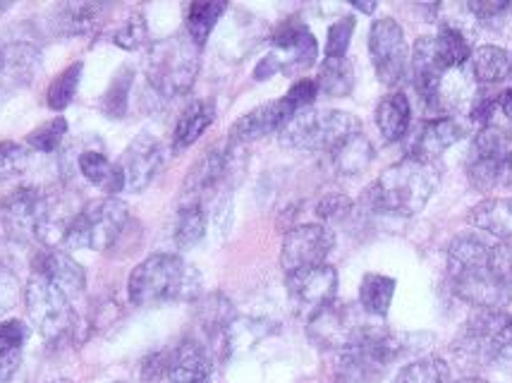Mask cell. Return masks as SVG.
<instances>
[{"mask_svg":"<svg viewBox=\"0 0 512 383\" xmlns=\"http://www.w3.org/2000/svg\"><path fill=\"white\" fill-rule=\"evenodd\" d=\"M472 226L479 233H486L498 240H510L512 237V197H496V199H484L477 204L469 214Z\"/></svg>","mask_w":512,"mask_h":383,"instance_id":"cell-23","label":"cell"},{"mask_svg":"<svg viewBox=\"0 0 512 383\" xmlns=\"http://www.w3.org/2000/svg\"><path fill=\"white\" fill-rule=\"evenodd\" d=\"M369 53L374 63L376 77L386 87H395L407 77L410 70V48H407L405 32L393 17H381L369 29Z\"/></svg>","mask_w":512,"mask_h":383,"instance_id":"cell-12","label":"cell"},{"mask_svg":"<svg viewBox=\"0 0 512 383\" xmlns=\"http://www.w3.org/2000/svg\"><path fill=\"white\" fill-rule=\"evenodd\" d=\"M376 125L386 142H398L410 132L412 125V106L402 91L388 94L381 99L379 108H376Z\"/></svg>","mask_w":512,"mask_h":383,"instance_id":"cell-26","label":"cell"},{"mask_svg":"<svg viewBox=\"0 0 512 383\" xmlns=\"http://www.w3.org/2000/svg\"><path fill=\"white\" fill-rule=\"evenodd\" d=\"M316 96H319V84H316V79H300V82L292 84L283 99L290 103L292 111L300 113V111H307V108H312Z\"/></svg>","mask_w":512,"mask_h":383,"instance_id":"cell-46","label":"cell"},{"mask_svg":"<svg viewBox=\"0 0 512 383\" xmlns=\"http://www.w3.org/2000/svg\"><path fill=\"white\" fill-rule=\"evenodd\" d=\"M431 51H434L436 63L446 72L465 68L472 58V46H469L467 36L453 24H446L441 32L431 36Z\"/></svg>","mask_w":512,"mask_h":383,"instance_id":"cell-27","label":"cell"},{"mask_svg":"<svg viewBox=\"0 0 512 383\" xmlns=\"http://www.w3.org/2000/svg\"><path fill=\"white\" fill-rule=\"evenodd\" d=\"M438 185H441V168L436 166V161L407 156L383 170L381 178L367 187L362 202L376 214L417 216L434 197Z\"/></svg>","mask_w":512,"mask_h":383,"instance_id":"cell-1","label":"cell"},{"mask_svg":"<svg viewBox=\"0 0 512 383\" xmlns=\"http://www.w3.org/2000/svg\"><path fill=\"white\" fill-rule=\"evenodd\" d=\"M331 161L340 175H362L374 161V147L362 132H357L331 151Z\"/></svg>","mask_w":512,"mask_h":383,"instance_id":"cell-30","label":"cell"},{"mask_svg":"<svg viewBox=\"0 0 512 383\" xmlns=\"http://www.w3.org/2000/svg\"><path fill=\"white\" fill-rule=\"evenodd\" d=\"M79 173L87 178L91 185L101 187L108 197H115L118 192L125 190V173L120 168V163L108 161L106 154L101 151H82L77 158Z\"/></svg>","mask_w":512,"mask_h":383,"instance_id":"cell-25","label":"cell"},{"mask_svg":"<svg viewBox=\"0 0 512 383\" xmlns=\"http://www.w3.org/2000/svg\"><path fill=\"white\" fill-rule=\"evenodd\" d=\"M455 383H489L486 379H479V376H467V379H460Z\"/></svg>","mask_w":512,"mask_h":383,"instance_id":"cell-55","label":"cell"},{"mask_svg":"<svg viewBox=\"0 0 512 383\" xmlns=\"http://www.w3.org/2000/svg\"><path fill=\"white\" fill-rule=\"evenodd\" d=\"M17 293H20V285H17L15 276L10 271L0 269V314H5L8 309L15 307Z\"/></svg>","mask_w":512,"mask_h":383,"instance_id":"cell-50","label":"cell"},{"mask_svg":"<svg viewBox=\"0 0 512 383\" xmlns=\"http://www.w3.org/2000/svg\"><path fill=\"white\" fill-rule=\"evenodd\" d=\"M113 44L125 48V51H139L149 44V29H146V22L142 15L127 17V22L118 32L113 34Z\"/></svg>","mask_w":512,"mask_h":383,"instance_id":"cell-43","label":"cell"},{"mask_svg":"<svg viewBox=\"0 0 512 383\" xmlns=\"http://www.w3.org/2000/svg\"><path fill=\"white\" fill-rule=\"evenodd\" d=\"M82 70L84 63H72L60 72V75L53 79L51 87L46 91V103L51 111H65L72 101H75L77 89H79V79H82Z\"/></svg>","mask_w":512,"mask_h":383,"instance_id":"cell-38","label":"cell"},{"mask_svg":"<svg viewBox=\"0 0 512 383\" xmlns=\"http://www.w3.org/2000/svg\"><path fill=\"white\" fill-rule=\"evenodd\" d=\"M359 120L347 111L331 108H307L295 113L290 123L278 132L280 144L295 151H331L347 137L357 135Z\"/></svg>","mask_w":512,"mask_h":383,"instance_id":"cell-6","label":"cell"},{"mask_svg":"<svg viewBox=\"0 0 512 383\" xmlns=\"http://www.w3.org/2000/svg\"><path fill=\"white\" fill-rule=\"evenodd\" d=\"M197 319H199L201 331L206 333V338L218 340V343H221L218 348H223L225 331H228L230 324L235 321L233 305H230L228 297H223L221 293H213L209 297H204V300L199 302Z\"/></svg>","mask_w":512,"mask_h":383,"instance_id":"cell-29","label":"cell"},{"mask_svg":"<svg viewBox=\"0 0 512 383\" xmlns=\"http://www.w3.org/2000/svg\"><path fill=\"white\" fill-rule=\"evenodd\" d=\"M132 84H134V68H130V65L118 68V72L113 75L111 84H108V89L103 91V96L99 101L101 113L106 115V118H111V120L125 118L127 108H130Z\"/></svg>","mask_w":512,"mask_h":383,"instance_id":"cell-33","label":"cell"},{"mask_svg":"<svg viewBox=\"0 0 512 383\" xmlns=\"http://www.w3.org/2000/svg\"><path fill=\"white\" fill-rule=\"evenodd\" d=\"M51 383H70V381H51Z\"/></svg>","mask_w":512,"mask_h":383,"instance_id":"cell-56","label":"cell"},{"mask_svg":"<svg viewBox=\"0 0 512 383\" xmlns=\"http://www.w3.org/2000/svg\"><path fill=\"white\" fill-rule=\"evenodd\" d=\"M199 51L201 48L187 34L170 36L151 48L146 79L156 99H178L192 89L199 72Z\"/></svg>","mask_w":512,"mask_h":383,"instance_id":"cell-3","label":"cell"},{"mask_svg":"<svg viewBox=\"0 0 512 383\" xmlns=\"http://www.w3.org/2000/svg\"><path fill=\"white\" fill-rule=\"evenodd\" d=\"M225 10H228V3H192L187 8V36L199 48L204 46Z\"/></svg>","mask_w":512,"mask_h":383,"instance_id":"cell-36","label":"cell"},{"mask_svg":"<svg viewBox=\"0 0 512 383\" xmlns=\"http://www.w3.org/2000/svg\"><path fill=\"white\" fill-rule=\"evenodd\" d=\"M465 135L460 123L446 115H438V118L426 120V123L414 132L410 139V147H407V156L410 158H424V161H436L443 151L453 147Z\"/></svg>","mask_w":512,"mask_h":383,"instance_id":"cell-20","label":"cell"},{"mask_svg":"<svg viewBox=\"0 0 512 383\" xmlns=\"http://www.w3.org/2000/svg\"><path fill=\"white\" fill-rule=\"evenodd\" d=\"M273 53H268L266 58H261V63L256 65L254 79L264 82L271 79L278 72H300L312 68L319 56V46H316L314 34L309 32V27L300 17H288L271 36Z\"/></svg>","mask_w":512,"mask_h":383,"instance_id":"cell-9","label":"cell"},{"mask_svg":"<svg viewBox=\"0 0 512 383\" xmlns=\"http://www.w3.org/2000/svg\"><path fill=\"white\" fill-rule=\"evenodd\" d=\"M34 273H41L53 285H58L67 300L77 297L87 285L84 269L63 249H41L34 259Z\"/></svg>","mask_w":512,"mask_h":383,"instance_id":"cell-21","label":"cell"},{"mask_svg":"<svg viewBox=\"0 0 512 383\" xmlns=\"http://www.w3.org/2000/svg\"><path fill=\"white\" fill-rule=\"evenodd\" d=\"M457 350L486 367L512 372V316L496 309H477L462 328Z\"/></svg>","mask_w":512,"mask_h":383,"instance_id":"cell-7","label":"cell"},{"mask_svg":"<svg viewBox=\"0 0 512 383\" xmlns=\"http://www.w3.org/2000/svg\"><path fill=\"white\" fill-rule=\"evenodd\" d=\"M469 70L481 84H498L512 77V56L505 48L479 46L469 58Z\"/></svg>","mask_w":512,"mask_h":383,"instance_id":"cell-28","label":"cell"},{"mask_svg":"<svg viewBox=\"0 0 512 383\" xmlns=\"http://www.w3.org/2000/svg\"><path fill=\"white\" fill-rule=\"evenodd\" d=\"M374 326L376 319L364 312V309L333 302V305L321 309L319 314L309 319V336L321 348H333L340 352L350 348L352 343H357L362 336H367Z\"/></svg>","mask_w":512,"mask_h":383,"instance_id":"cell-11","label":"cell"},{"mask_svg":"<svg viewBox=\"0 0 512 383\" xmlns=\"http://www.w3.org/2000/svg\"><path fill=\"white\" fill-rule=\"evenodd\" d=\"M24 305H27V314L36 331L46 340H60L75 324V314H72L67 295L41 273H32V278L27 281Z\"/></svg>","mask_w":512,"mask_h":383,"instance_id":"cell-10","label":"cell"},{"mask_svg":"<svg viewBox=\"0 0 512 383\" xmlns=\"http://www.w3.org/2000/svg\"><path fill=\"white\" fill-rule=\"evenodd\" d=\"M115 383H125V381H115Z\"/></svg>","mask_w":512,"mask_h":383,"instance_id":"cell-57","label":"cell"},{"mask_svg":"<svg viewBox=\"0 0 512 383\" xmlns=\"http://www.w3.org/2000/svg\"><path fill=\"white\" fill-rule=\"evenodd\" d=\"M67 135V120L65 118H53L48 123L39 125L27 135V144L39 154H53L63 147V139Z\"/></svg>","mask_w":512,"mask_h":383,"instance_id":"cell-40","label":"cell"},{"mask_svg":"<svg viewBox=\"0 0 512 383\" xmlns=\"http://www.w3.org/2000/svg\"><path fill=\"white\" fill-rule=\"evenodd\" d=\"M486 269L491 271V276L503 285L512 288V242L503 240L491 245L489 259H486Z\"/></svg>","mask_w":512,"mask_h":383,"instance_id":"cell-44","label":"cell"},{"mask_svg":"<svg viewBox=\"0 0 512 383\" xmlns=\"http://www.w3.org/2000/svg\"><path fill=\"white\" fill-rule=\"evenodd\" d=\"M491 245L479 233L457 235L448 247V273L486 266Z\"/></svg>","mask_w":512,"mask_h":383,"instance_id":"cell-31","label":"cell"},{"mask_svg":"<svg viewBox=\"0 0 512 383\" xmlns=\"http://www.w3.org/2000/svg\"><path fill=\"white\" fill-rule=\"evenodd\" d=\"M24 338H27V326L22 321H0V352L22 350Z\"/></svg>","mask_w":512,"mask_h":383,"instance_id":"cell-48","label":"cell"},{"mask_svg":"<svg viewBox=\"0 0 512 383\" xmlns=\"http://www.w3.org/2000/svg\"><path fill=\"white\" fill-rule=\"evenodd\" d=\"M467 8L486 27H501L512 5L508 0H472Z\"/></svg>","mask_w":512,"mask_h":383,"instance_id":"cell-45","label":"cell"},{"mask_svg":"<svg viewBox=\"0 0 512 383\" xmlns=\"http://www.w3.org/2000/svg\"><path fill=\"white\" fill-rule=\"evenodd\" d=\"M39 72V48L27 44V41H12V44L0 46V96H10L29 87Z\"/></svg>","mask_w":512,"mask_h":383,"instance_id":"cell-18","label":"cell"},{"mask_svg":"<svg viewBox=\"0 0 512 383\" xmlns=\"http://www.w3.org/2000/svg\"><path fill=\"white\" fill-rule=\"evenodd\" d=\"M402 350H405L402 338L376 324L367 336L340 350L335 376L340 383H374L388 372Z\"/></svg>","mask_w":512,"mask_h":383,"instance_id":"cell-8","label":"cell"},{"mask_svg":"<svg viewBox=\"0 0 512 383\" xmlns=\"http://www.w3.org/2000/svg\"><path fill=\"white\" fill-rule=\"evenodd\" d=\"M498 111V99L496 96H479L477 101H474L472 111H469V118H472V123H477L479 127H489L493 125V115Z\"/></svg>","mask_w":512,"mask_h":383,"instance_id":"cell-49","label":"cell"},{"mask_svg":"<svg viewBox=\"0 0 512 383\" xmlns=\"http://www.w3.org/2000/svg\"><path fill=\"white\" fill-rule=\"evenodd\" d=\"M450 285H453V293L460 297L462 302H467V305L477 309H496V312H505V307H508L512 300V288L503 285L501 281H496L486 266L450 273Z\"/></svg>","mask_w":512,"mask_h":383,"instance_id":"cell-15","label":"cell"},{"mask_svg":"<svg viewBox=\"0 0 512 383\" xmlns=\"http://www.w3.org/2000/svg\"><path fill=\"white\" fill-rule=\"evenodd\" d=\"M0 223L12 240H51V233L58 228L60 242H63L70 221H58L51 197L44 190L17 187L0 199Z\"/></svg>","mask_w":512,"mask_h":383,"instance_id":"cell-4","label":"cell"},{"mask_svg":"<svg viewBox=\"0 0 512 383\" xmlns=\"http://www.w3.org/2000/svg\"><path fill=\"white\" fill-rule=\"evenodd\" d=\"M335 293H338V271L331 264H321L288 276V295L292 307L307 319L333 305Z\"/></svg>","mask_w":512,"mask_h":383,"instance_id":"cell-14","label":"cell"},{"mask_svg":"<svg viewBox=\"0 0 512 383\" xmlns=\"http://www.w3.org/2000/svg\"><path fill=\"white\" fill-rule=\"evenodd\" d=\"M213 120H216V106L209 99L192 101L190 106L182 111L173 132V151L190 149L197 139L209 130Z\"/></svg>","mask_w":512,"mask_h":383,"instance_id":"cell-24","label":"cell"},{"mask_svg":"<svg viewBox=\"0 0 512 383\" xmlns=\"http://www.w3.org/2000/svg\"><path fill=\"white\" fill-rule=\"evenodd\" d=\"M498 99V108L505 113V118H512V89L503 91V94L496 96Z\"/></svg>","mask_w":512,"mask_h":383,"instance_id":"cell-52","label":"cell"},{"mask_svg":"<svg viewBox=\"0 0 512 383\" xmlns=\"http://www.w3.org/2000/svg\"><path fill=\"white\" fill-rule=\"evenodd\" d=\"M350 211H352V199L345 197V194H326V197L316 204V216L326 223L343 221V218L350 216Z\"/></svg>","mask_w":512,"mask_h":383,"instance_id":"cell-47","label":"cell"},{"mask_svg":"<svg viewBox=\"0 0 512 383\" xmlns=\"http://www.w3.org/2000/svg\"><path fill=\"white\" fill-rule=\"evenodd\" d=\"M166 163V147L151 132H142L130 147L125 149L120 168L125 173V187L132 192H144Z\"/></svg>","mask_w":512,"mask_h":383,"instance_id":"cell-16","label":"cell"},{"mask_svg":"<svg viewBox=\"0 0 512 383\" xmlns=\"http://www.w3.org/2000/svg\"><path fill=\"white\" fill-rule=\"evenodd\" d=\"M206 235V211L201 202H182L175 221V245L190 249L199 245Z\"/></svg>","mask_w":512,"mask_h":383,"instance_id":"cell-34","label":"cell"},{"mask_svg":"<svg viewBox=\"0 0 512 383\" xmlns=\"http://www.w3.org/2000/svg\"><path fill=\"white\" fill-rule=\"evenodd\" d=\"M316 84H319V91H323L326 96H333V99L347 96L352 91V87H355V70H352V63L347 58H338V60L323 58Z\"/></svg>","mask_w":512,"mask_h":383,"instance_id":"cell-35","label":"cell"},{"mask_svg":"<svg viewBox=\"0 0 512 383\" xmlns=\"http://www.w3.org/2000/svg\"><path fill=\"white\" fill-rule=\"evenodd\" d=\"M29 168V151L20 142H0V185L24 175Z\"/></svg>","mask_w":512,"mask_h":383,"instance_id":"cell-41","label":"cell"},{"mask_svg":"<svg viewBox=\"0 0 512 383\" xmlns=\"http://www.w3.org/2000/svg\"><path fill=\"white\" fill-rule=\"evenodd\" d=\"M295 111L290 108V103L285 99L268 101L264 106L254 108L242 115L240 120H235V125L230 127V147H242V144L256 142V139H264L268 135H276L290 123V118Z\"/></svg>","mask_w":512,"mask_h":383,"instance_id":"cell-17","label":"cell"},{"mask_svg":"<svg viewBox=\"0 0 512 383\" xmlns=\"http://www.w3.org/2000/svg\"><path fill=\"white\" fill-rule=\"evenodd\" d=\"M395 281L381 273H367L359 285V307L364 309L374 319H383L393 305Z\"/></svg>","mask_w":512,"mask_h":383,"instance_id":"cell-32","label":"cell"},{"mask_svg":"<svg viewBox=\"0 0 512 383\" xmlns=\"http://www.w3.org/2000/svg\"><path fill=\"white\" fill-rule=\"evenodd\" d=\"M355 17H340L338 22L331 24L326 36V60L347 58V48H350V39L355 34Z\"/></svg>","mask_w":512,"mask_h":383,"instance_id":"cell-42","label":"cell"},{"mask_svg":"<svg viewBox=\"0 0 512 383\" xmlns=\"http://www.w3.org/2000/svg\"><path fill=\"white\" fill-rule=\"evenodd\" d=\"M22 362V350L0 352V383H8L17 374Z\"/></svg>","mask_w":512,"mask_h":383,"instance_id":"cell-51","label":"cell"},{"mask_svg":"<svg viewBox=\"0 0 512 383\" xmlns=\"http://www.w3.org/2000/svg\"><path fill=\"white\" fill-rule=\"evenodd\" d=\"M352 8L359 10V12H367V15H371V12L376 10V3H352Z\"/></svg>","mask_w":512,"mask_h":383,"instance_id":"cell-54","label":"cell"},{"mask_svg":"<svg viewBox=\"0 0 512 383\" xmlns=\"http://www.w3.org/2000/svg\"><path fill=\"white\" fill-rule=\"evenodd\" d=\"M103 5L96 3H65L53 12V32L60 36H87L99 27Z\"/></svg>","mask_w":512,"mask_h":383,"instance_id":"cell-22","label":"cell"},{"mask_svg":"<svg viewBox=\"0 0 512 383\" xmlns=\"http://www.w3.org/2000/svg\"><path fill=\"white\" fill-rule=\"evenodd\" d=\"M333 247L335 235L328 226L307 223V226L290 228L283 237V247H280V266H283L285 276H292V273L304 269H314V266L326 264Z\"/></svg>","mask_w":512,"mask_h":383,"instance_id":"cell-13","label":"cell"},{"mask_svg":"<svg viewBox=\"0 0 512 383\" xmlns=\"http://www.w3.org/2000/svg\"><path fill=\"white\" fill-rule=\"evenodd\" d=\"M472 156L491 158V161H498L503 163V166H508L512 156V135L508 130H503V127H496V125L481 127L479 135L474 137Z\"/></svg>","mask_w":512,"mask_h":383,"instance_id":"cell-37","label":"cell"},{"mask_svg":"<svg viewBox=\"0 0 512 383\" xmlns=\"http://www.w3.org/2000/svg\"><path fill=\"white\" fill-rule=\"evenodd\" d=\"M395 383H450V367L441 357H422L402 367Z\"/></svg>","mask_w":512,"mask_h":383,"instance_id":"cell-39","label":"cell"},{"mask_svg":"<svg viewBox=\"0 0 512 383\" xmlns=\"http://www.w3.org/2000/svg\"><path fill=\"white\" fill-rule=\"evenodd\" d=\"M503 187H508V190H512V156H510L508 166H505V175H503Z\"/></svg>","mask_w":512,"mask_h":383,"instance_id":"cell-53","label":"cell"},{"mask_svg":"<svg viewBox=\"0 0 512 383\" xmlns=\"http://www.w3.org/2000/svg\"><path fill=\"white\" fill-rule=\"evenodd\" d=\"M233 168V147L211 149L190 168L185 182H182V202H201L211 190H216L230 175Z\"/></svg>","mask_w":512,"mask_h":383,"instance_id":"cell-19","label":"cell"},{"mask_svg":"<svg viewBox=\"0 0 512 383\" xmlns=\"http://www.w3.org/2000/svg\"><path fill=\"white\" fill-rule=\"evenodd\" d=\"M130 223V209L118 197H101L84 204L67 223L63 245L70 249H94L106 252L113 249L125 235Z\"/></svg>","mask_w":512,"mask_h":383,"instance_id":"cell-5","label":"cell"},{"mask_svg":"<svg viewBox=\"0 0 512 383\" xmlns=\"http://www.w3.org/2000/svg\"><path fill=\"white\" fill-rule=\"evenodd\" d=\"M201 276L178 254H151L134 266L127 293L137 307H156L199 295Z\"/></svg>","mask_w":512,"mask_h":383,"instance_id":"cell-2","label":"cell"}]
</instances>
